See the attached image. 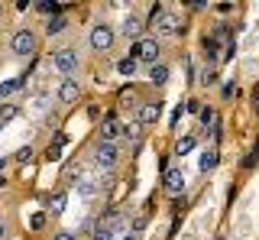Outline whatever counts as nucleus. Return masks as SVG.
Masks as SVG:
<instances>
[{
	"label": "nucleus",
	"instance_id": "nucleus-28",
	"mask_svg": "<svg viewBox=\"0 0 259 240\" xmlns=\"http://www.w3.org/2000/svg\"><path fill=\"white\" fill-rule=\"evenodd\" d=\"M120 101L133 107V104H136V91H130V88H126V91H120Z\"/></svg>",
	"mask_w": 259,
	"mask_h": 240
},
{
	"label": "nucleus",
	"instance_id": "nucleus-14",
	"mask_svg": "<svg viewBox=\"0 0 259 240\" xmlns=\"http://www.w3.org/2000/svg\"><path fill=\"white\" fill-rule=\"evenodd\" d=\"M117 137H120V127H117V120L113 117H107L101 124V140H107V143H117Z\"/></svg>",
	"mask_w": 259,
	"mask_h": 240
},
{
	"label": "nucleus",
	"instance_id": "nucleus-8",
	"mask_svg": "<svg viewBox=\"0 0 259 240\" xmlns=\"http://www.w3.org/2000/svg\"><path fill=\"white\" fill-rule=\"evenodd\" d=\"M78 98H81V88H78V82L65 78V82L59 85V101H62V104H75Z\"/></svg>",
	"mask_w": 259,
	"mask_h": 240
},
{
	"label": "nucleus",
	"instance_id": "nucleus-32",
	"mask_svg": "<svg viewBox=\"0 0 259 240\" xmlns=\"http://www.w3.org/2000/svg\"><path fill=\"white\" fill-rule=\"evenodd\" d=\"M52 240H75V234H68V230H59V234H55Z\"/></svg>",
	"mask_w": 259,
	"mask_h": 240
},
{
	"label": "nucleus",
	"instance_id": "nucleus-10",
	"mask_svg": "<svg viewBox=\"0 0 259 240\" xmlns=\"http://www.w3.org/2000/svg\"><path fill=\"white\" fill-rule=\"evenodd\" d=\"M162 114V107H159V101H149V104H143L140 107V114H136V120H140L143 127H149V124H156Z\"/></svg>",
	"mask_w": 259,
	"mask_h": 240
},
{
	"label": "nucleus",
	"instance_id": "nucleus-3",
	"mask_svg": "<svg viewBox=\"0 0 259 240\" xmlns=\"http://www.w3.org/2000/svg\"><path fill=\"white\" fill-rule=\"evenodd\" d=\"M36 46H39V39H36L32 29H20V33H13V39H10V52L20 55V59L36 55Z\"/></svg>",
	"mask_w": 259,
	"mask_h": 240
},
{
	"label": "nucleus",
	"instance_id": "nucleus-25",
	"mask_svg": "<svg viewBox=\"0 0 259 240\" xmlns=\"http://www.w3.org/2000/svg\"><path fill=\"white\" fill-rule=\"evenodd\" d=\"M221 98H224V101H233V98H237V82H227V85L221 88Z\"/></svg>",
	"mask_w": 259,
	"mask_h": 240
},
{
	"label": "nucleus",
	"instance_id": "nucleus-29",
	"mask_svg": "<svg viewBox=\"0 0 259 240\" xmlns=\"http://www.w3.org/2000/svg\"><path fill=\"white\" fill-rule=\"evenodd\" d=\"M185 117V104H178V107L172 110V120H168V124H172V127H178V120H182Z\"/></svg>",
	"mask_w": 259,
	"mask_h": 240
},
{
	"label": "nucleus",
	"instance_id": "nucleus-15",
	"mask_svg": "<svg viewBox=\"0 0 259 240\" xmlns=\"http://www.w3.org/2000/svg\"><path fill=\"white\" fill-rule=\"evenodd\" d=\"M65 26H68V17H62V13H55V17L46 20V33H49V36H59Z\"/></svg>",
	"mask_w": 259,
	"mask_h": 240
},
{
	"label": "nucleus",
	"instance_id": "nucleus-9",
	"mask_svg": "<svg viewBox=\"0 0 259 240\" xmlns=\"http://www.w3.org/2000/svg\"><path fill=\"white\" fill-rule=\"evenodd\" d=\"M120 33H123L126 39H133V43H136V36L143 33V20L136 17V13H130V17H123V23H120Z\"/></svg>",
	"mask_w": 259,
	"mask_h": 240
},
{
	"label": "nucleus",
	"instance_id": "nucleus-27",
	"mask_svg": "<svg viewBox=\"0 0 259 240\" xmlns=\"http://www.w3.org/2000/svg\"><path fill=\"white\" fill-rule=\"evenodd\" d=\"M32 159V146H23L20 153H16V163H29Z\"/></svg>",
	"mask_w": 259,
	"mask_h": 240
},
{
	"label": "nucleus",
	"instance_id": "nucleus-4",
	"mask_svg": "<svg viewBox=\"0 0 259 240\" xmlns=\"http://www.w3.org/2000/svg\"><path fill=\"white\" fill-rule=\"evenodd\" d=\"M88 43H91L94 52H107V49H113V43H117V33H113V26H107V23H97L91 29V36H88Z\"/></svg>",
	"mask_w": 259,
	"mask_h": 240
},
{
	"label": "nucleus",
	"instance_id": "nucleus-23",
	"mask_svg": "<svg viewBox=\"0 0 259 240\" xmlns=\"http://www.w3.org/2000/svg\"><path fill=\"white\" fill-rule=\"evenodd\" d=\"M16 114H20V107H16V104H4V107H0V124H7V120H13Z\"/></svg>",
	"mask_w": 259,
	"mask_h": 240
},
{
	"label": "nucleus",
	"instance_id": "nucleus-35",
	"mask_svg": "<svg viewBox=\"0 0 259 240\" xmlns=\"http://www.w3.org/2000/svg\"><path fill=\"white\" fill-rule=\"evenodd\" d=\"M4 166H7V159H4V156H0V169H4Z\"/></svg>",
	"mask_w": 259,
	"mask_h": 240
},
{
	"label": "nucleus",
	"instance_id": "nucleus-5",
	"mask_svg": "<svg viewBox=\"0 0 259 240\" xmlns=\"http://www.w3.org/2000/svg\"><path fill=\"white\" fill-rule=\"evenodd\" d=\"M117 159H120V146H117V143L101 140V143L94 146V163H97V166H104V169H113V166H117Z\"/></svg>",
	"mask_w": 259,
	"mask_h": 240
},
{
	"label": "nucleus",
	"instance_id": "nucleus-36",
	"mask_svg": "<svg viewBox=\"0 0 259 240\" xmlns=\"http://www.w3.org/2000/svg\"><path fill=\"white\" fill-rule=\"evenodd\" d=\"M4 185H7V179H4V175H0V188H4Z\"/></svg>",
	"mask_w": 259,
	"mask_h": 240
},
{
	"label": "nucleus",
	"instance_id": "nucleus-18",
	"mask_svg": "<svg viewBox=\"0 0 259 240\" xmlns=\"http://www.w3.org/2000/svg\"><path fill=\"white\" fill-rule=\"evenodd\" d=\"M46 208H49L52 214H62V211H65V195H62V191H59V195H49V198H46Z\"/></svg>",
	"mask_w": 259,
	"mask_h": 240
},
{
	"label": "nucleus",
	"instance_id": "nucleus-26",
	"mask_svg": "<svg viewBox=\"0 0 259 240\" xmlns=\"http://www.w3.org/2000/svg\"><path fill=\"white\" fill-rule=\"evenodd\" d=\"M113 234H110V227H104V224H97L94 227V240H110Z\"/></svg>",
	"mask_w": 259,
	"mask_h": 240
},
{
	"label": "nucleus",
	"instance_id": "nucleus-37",
	"mask_svg": "<svg viewBox=\"0 0 259 240\" xmlns=\"http://www.w3.org/2000/svg\"><path fill=\"white\" fill-rule=\"evenodd\" d=\"M126 240H140V237H126Z\"/></svg>",
	"mask_w": 259,
	"mask_h": 240
},
{
	"label": "nucleus",
	"instance_id": "nucleus-31",
	"mask_svg": "<svg viewBox=\"0 0 259 240\" xmlns=\"http://www.w3.org/2000/svg\"><path fill=\"white\" fill-rule=\"evenodd\" d=\"M133 230H136V234H143V230H146V218H136L133 221Z\"/></svg>",
	"mask_w": 259,
	"mask_h": 240
},
{
	"label": "nucleus",
	"instance_id": "nucleus-1",
	"mask_svg": "<svg viewBox=\"0 0 259 240\" xmlns=\"http://www.w3.org/2000/svg\"><path fill=\"white\" fill-rule=\"evenodd\" d=\"M149 23L159 29L162 36H175V33H182V29H185V20H182V13H165L159 4L152 7V13H149Z\"/></svg>",
	"mask_w": 259,
	"mask_h": 240
},
{
	"label": "nucleus",
	"instance_id": "nucleus-17",
	"mask_svg": "<svg viewBox=\"0 0 259 240\" xmlns=\"http://www.w3.org/2000/svg\"><path fill=\"white\" fill-rule=\"evenodd\" d=\"M136 68H140V59H133V55H126V59L117 62V71H120V75H136Z\"/></svg>",
	"mask_w": 259,
	"mask_h": 240
},
{
	"label": "nucleus",
	"instance_id": "nucleus-21",
	"mask_svg": "<svg viewBox=\"0 0 259 240\" xmlns=\"http://www.w3.org/2000/svg\"><path fill=\"white\" fill-rule=\"evenodd\" d=\"M123 137H126V140H140V137H143V124H140V120L126 124V127H123Z\"/></svg>",
	"mask_w": 259,
	"mask_h": 240
},
{
	"label": "nucleus",
	"instance_id": "nucleus-2",
	"mask_svg": "<svg viewBox=\"0 0 259 240\" xmlns=\"http://www.w3.org/2000/svg\"><path fill=\"white\" fill-rule=\"evenodd\" d=\"M133 59H140V62H146V65H156L159 62V55H162V43L156 36H143V39H136L133 43Z\"/></svg>",
	"mask_w": 259,
	"mask_h": 240
},
{
	"label": "nucleus",
	"instance_id": "nucleus-38",
	"mask_svg": "<svg viewBox=\"0 0 259 240\" xmlns=\"http://www.w3.org/2000/svg\"><path fill=\"white\" fill-rule=\"evenodd\" d=\"M0 127H4V124H0Z\"/></svg>",
	"mask_w": 259,
	"mask_h": 240
},
{
	"label": "nucleus",
	"instance_id": "nucleus-12",
	"mask_svg": "<svg viewBox=\"0 0 259 240\" xmlns=\"http://www.w3.org/2000/svg\"><path fill=\"white\" fill-rule=\"evenodd\" d=\"M168 75H172V71H168L165 62H156V65H149V82H152V85H165Z\"/></svg>",
	"mask_w": 259,
	"mask_h": 240
},
{
	"label": "nucleus",
	"instance_id": "nucleus-30",
	"mask_svg": "<svg viewBox=\"0 0 259 240\" xmlns=\"http://www.w3.org/2000/svg\"><path fill=\"white\" fill-rule=\"evenodd\" d=\"M42 224H46V214H36L32 218V230H42Z\"/></svg>",
	"mask_w": 259,
	"mask_h": 240
},
{
	"label": "nucleus",
	"instance_id": "nucleus-7",
	"mask_svg": "<svg viewBox=\"0 0 259 240\" xmlns=\"http://www.w3.org/2000/svg\"><path fill=\"white\" fill-rule=\"evenodd\" d=\"M162 185H165V191H172V195H182V191H185V175H182V169L165 166V172H162Z\"/></svg>",
	"mask_w": 259,
	"mask_h": 240
},
{
	"label": "nucleus",
	"instance_id": "nucleus-24",
	"mask_svg": "<svg viewBox=\"0 0 259 240\" xmlns=\"http://www.w3.org/2000/svg\"><path fill=\"white\" fill-rule=\"evenodd\" d=\"M78 195L81 198H94L97 195V185H94V182H81V185H78Z\"/></svg>",
	"mask_w": 259,
	"mask_h": 240
},
{
	"label": "nucleus",
	"instance_id": "nucleus-11",
	"mask_svg": "<svg viewBox=\"0 0 259 240\" xmlns=\"http://www.w3.org/2000/svg\"><path fill=\"white\" fill-rule=\"evenodd\" d=\"M201 130L207 133V137H217V110L214 107H201Z\"/></svg>",
	"mask_w": 259,
	"mask_h": 240
},
{
	"label": "nucleus",
	"instance_id": "nucleus-6",
	"mask_svg": "<svg viewBox=\"0 0 259 240\" xmlns=\"http://www.w3.org/2000/svg\"><path fill=\"white\" fill-rule=\"evenodd\" d=\"M78 62H81L78 49H55V55H52V65H55V71H62V75H71V71L78 68Z\"/></svg>",
	"mask_w": 259,
	"mask_h": 240
},
{
	"label": "nucleus",
	"instance_id": "nucleus-19",
	"mask_svg": "<svg viewBox=\"0 0 259 240\" xmlns=\"http://www.w3.org/2000/svg\"><path fill=\"white\" fill-rule=\"evenodd\" d=\"M20 88H23V78H10V82L0 85V98H10L13 91H20Z\"/></svg>",
	"mask_w": 259,
	"mask_h": 240
},
{
	"label": "nucleus",
	"instance_id": "nucleus-33",
	"mask_svg": "<svg viewBox=\"0 0 259 240\" xmlns=\"http://www.w3.org/2000/svg\"><path fill=\"white\" fill-rule=\"evenodd\" d=\"M253 104H256V107H259V85L253 88Z\"/></svg>",
	"mask_w": 259,
	"mask_h": 240
},
{
	"label": "nucleus",
	"instance_id": "nucleus-13",
	"mask_svg": "<svg viewBox=\"0 0 259 240\" xmlns=\"http://www.w3.org/2000/svg\"><path fill=\"white\" fill-rule=\"evenodd\" d=\"M201 49H204V55L210 62L221 59V43H217V36H204V39H201Z\"/></svg>",
	"mask_w": 259,
	"mask_h": 240
},
{
	"label": "nucleus",
	"instance_id": "nucleus-20",
	"mask_svg": "<svg viewBox=\"0 0 259 240\" xmlns=\"http://www.w3.org/2000/svg\"><path fill=\"white\" fill-rule=\"evenodd\" d=\"M191 149H194V137H182L175 143V156H188Z\"/></svg>",
	"mask_w": 259,
	"mask_h": 240
},
{
	"label": "nucleus",
	"instance_id": "nucleus-22",
	"mask_svg": "<svg viewBox=\"0 0 259 240\" xmlns=\"http://www.w3.org/2000/svg\"><path fill=\"white\" fill-rule=\"evenodd\" d=\"M62 146H65V137H55V143H52V146L46 149V156H49V159H52V163H55V159L62 156Z\"/></svg>",
	"mask_w": 259,
	"mask_h": 240
},
{
	"label": "nucleus",
	"instance_id": "nucleus-34",
	"mask_svg": "<svg viewBox=\"0 0 259 240\" xmlns=\"http://www.w3.org/2000/svg\"><path fill=\"white\" fill-rule=\"evenodd\" d=\"M4 237H7V224L0 221V240H4Z\"/></svg>",
	"mask_w": 259,
	"mask_h": 240
},
{
	"label": "nucleus",
	"instance_id": "nucleus-16",
	"mask_svg": "<svg viewBox=\"0 0 259 240\" xmlns=\"http://www.w3.org/2000/svg\"><path fill=\"white\" fill-rule=\"evenodd\" d=\"M217 159H221V156H217V146H207L204 153H201V169H204V172H210V169L217 166Z\"/></svg>",
	"mask_w": 259,
	"mask_h": 240
}]
</instances>
